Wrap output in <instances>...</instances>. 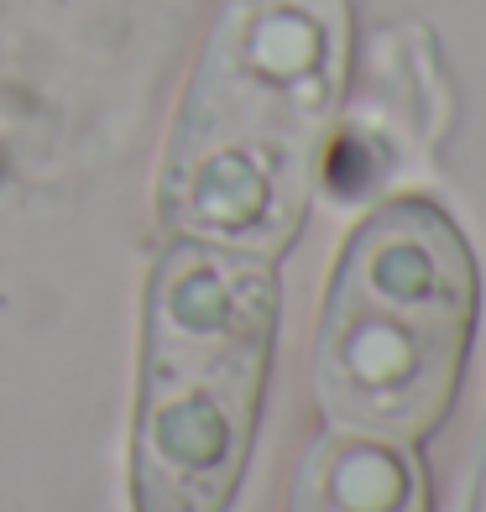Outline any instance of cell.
I'll return each mask as SVG.
<instances>
[{"instance_id":"6da1fadb","label":"cell","mask_w":486,"mask_h":512,"mask_svg":"<svg viewBox=\"0 0 486 512\" xmlns=\"http://www.w3.org/2000/svg\"><path fill=\"white\" fill-rule=\"evenodd\" d=\"M340 58V0H230L168 142L162 220L225 251L288 246L309 204Z\"/></svg>"},{"instance_id":"7a4b0ae2","label":"cell","mask_w":486,"mask_h":512,"mask_svg":"<svg viewBox=\"0 0 486 512\" xmlns=\"http://www.w3.org/2000/svg\"><path fill=\"white\" fill-rule=\"evenodd\" d=\"M277 283L246 251L183 241L147 293L136 387V512H225L246 471Z\"/></svg>"},{"instance_id":"3957f363","label":"cell","mask_w":486,"mask_h":512,"mask_svg":"<svg viewBox=\"0 0 486 512\" xmlns=\"http://www.w3.org/2000/svg\"><path fill=\"white\" fill-rule=\"evenodd\" d=\"M471 314L476 272L460 230L424 199L377 209L345 246L324 304L319 403L382 439L429 434L460 382Z\"/></svg>"},{"instance_id":"277c9868","label":"cell","mask_w":486,"mask_h":512,"mask_svg":"<svg viewBox=\"0 0 486 512\" xmlns=\"http://www.w3.org/2000/svg\"><path fill=\"white\" fill-rule=\"evenodd\" d=\"M288 512H429L424 476L403 450L330 434L309 450Z\"/></svg>"}]
</instances>
